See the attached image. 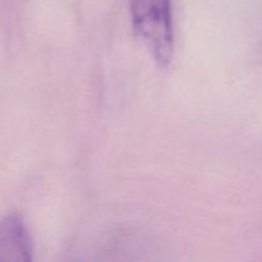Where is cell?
Listing matches in <instances>:
<instances>
[{"instance_id":"1","label":"cell","mask_w":262,"mask_h":262,"mask_svg":"<svg viewBox=\"0 0 262 262\" xmlns=\"http://www.w3.org/2000/svg\"><path fill=\"white\" fill-rule=\"evenodd\" d=\"M132 20L143 45L160 66L173 55L170 0H132Z\"/></svg>"},{"instance_id":"2","label":"cell","mask_w":262,"mask_h":262,"mask_svg":"<svg viewBox=\"0 0 262 262\" xmlns=\"http://www.w3.org/2000/svg\"><path fill=\"white\" fill-rule=\"evenodd\" d=\"M32 260V243L22 217L7 215L0 220V262Z\"/></svg>"}]
</instances>
